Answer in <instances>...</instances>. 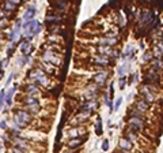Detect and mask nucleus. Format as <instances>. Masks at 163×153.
Listing matches in <instances>:
<instances>
[{
  "label": "nucleus",
  "instance_id": "1",
  "mask_svg": "<svg viewBox=\"0 0 163 153\" xmlns=\"http://www.w3.org/2000/svg\"><path fill=\"white\" fill-rule=\"evenodd\" d=\"M27 77H29L31 81H34L37 85H41V86H48V85H49V78L46 77V74H45L41 69L30 70Z\"/></svg>",
  "mask_w": 163,
  "mask_h": 153
},
{
  "label": "nucleus",
  "instance_id": "2",
  "mask_svg": "<svg viewBox=\"0 0 163 153\" xmlns=\"http://www.w3.org/2000/svg\"><path fill=\"white\" fill-rule=\"evenodd\" d=\"M31 122V116L27 111L25 109H16L15 111V118H14V124L18 126L19 129H23Z\"/></svg>",
  "mask_w": 163,
  "mask_h": 153
},
{
  "label": "nucleus",
  "instance_id": "3",
  "mask_svg": "<svg viewBox=\"0 0 163 153\" xmlns=\"http://www.w3.org/2000/svg\"><path fill=\"white\" fill-rule=\"evenodd\" d=\"M44 60L46 63H50L52 66H58L61 64V59L58 58V53H56L53 49H48L44 52Z\"/></svg>",
  "mask_w": 163,
  "mask_h": 153
},
{
  "label": "nucleus",
  "instance_id": "4",
  "mask_svg": "<svg viewBox=\"0 0 163 153\" xmlns=\"http://www.w3.org/2000/svg\"><path fill=\"white\" fill-rule=\"evenodd\" d=\"M159 81V74L156 71H153V70H148L145 72V82L147 85H152V84H158Z\"/></svg>",
  "mask_w": 163,
  "mask_h": 153
},
{
  "label": "nucleus",
  "instance_id": "5",
  "mask_svg": "<svg viewBox=\"0 0 163 153\" xmlns=\"http://www.w3.org/2000/svg\"><path fill=\"white\" fill-rule=\"evenodd\" d=\"M14 143H15L16 149L23 150V152H25L26 149H29V148H30L29 142H27L25 138H22V137H15V138H14Z\"/></svg>",
  "mask_w": 163,
  "mask_h": 153
},
{
  "label": "nucleus",
  "instance_id": "6",
  "mask_svg": "<svg viewBox=\"0 0 163 153\" xmlns=\"http://www.w3.org/2000/svg\"><path fill=\"white\" fill-rule=\"evenodd\" d=\"M106 78H107V71H105V70L93 75V81H95L98 85H103V84H105Z\"/></svg>",
  "mask_w": 163,
  "mask_h": 153
},
{
  "label": "nucleus",
  "instance_id": "7",
  "mask_svg": "<svg viewBox=\"0 0 163 153\" xmlns=\"http://www.w3.org/2000/svg\"><path fill=\"white\" fill-rule=\"evenodd\" d=\"M93 62L95 63L96 66H99V67H106V66H109V63H110V60H109L106 56H102V55H96L95 58H93Z\"/></svg>",
  "mask_w": 163,
  "mask_h": 153
},
{
  "label": "nucleus",
  "instance_id": "8",
  "mask_svg": "<svg viewBox=\"0 0 163 153\" xmlns=\"http://www.w3.org/2000/svg\"><path fill=\"white\" fill-rule=\"evenodd\" d=\"M118 44V40L115 38H110V37H105V38H102L101 41H99V45L101 47H107V48H110V47H114Z\"/></svg>",
  "mask_w": 163,
  "mask_h": 153
},
{
  "label": "nucleus",
  "instance_id": "9",
  "mask_svg": "<svg viewBox=\"0 0 163 153\" xmlns=\"http://www.w3.org/2000/svg\"><path fill=\"white\" fill-rule=\"evenodd\" d=\"M141 93H143V96H144V98H143L144 101H147V103H152V101H155V96L150 92V88H148V86L144 85L143 88H141Z\"/></svg>",
  "mask_w": 163,
  "mask_h": 153
},
{
  "label": "nucleus",
  "instance_id": "10",
  "mask_svg": "<svg viewBox=\"0 0 163 153\" xmlns=\"http://www.w3.org/2000/svg\"><path fill=\"white\" fill-rule=\"evenodd\" d=\"M25 92L29 95V97H34L39 95V90H38V86L37 85H26L25 86Z\"/></svg>",
  "mask_w": 163,
  "mask_h": 153
},
{
  "label": "nucleus",
  "instance_id": "11",
  "mask_svg": "<svg viewBox=\"0 0 163 153\" xmlns=\"http://www.w3.org/2000/svg\"><path fill=\"white\" fill-rule=\"evenodd\" d=\"M35 13H37L35 7L34 6H29V7H27V10L25 11V14H23V19H25V21H31L33 18H34Z\"/></svg>",
  "mask_w": 163,
  "mask_h": 153
},
{
  "label": "nucleus",
  "instance_id": "12",
  "mask_svg": "<svg viewBox=\"0 0 163 153\" xmlns=\"http://www.w3.org/2000/svg\"><path fill=\"white\" fill-rule=\"evenodd\" d=\"M122 58L124 59H129V60H133L134 59V49L132 45H128L126 47V49L124 51V53H122Z\"/></svg>",
  "mask_w": 163,
  "mask_h": 153
},
{
  "label": "nucleus",
  "instance_id": "13",
  "mask_svg": "<svg viewBox=\"0 0 163 153\" xmlns=\"http://www.w3.org/2000/svg\"><path fill=\"white\" fill-rule=\"evenodd\" d=\"M148 107H150L148 103H147V101H144L143 98L136 103V111H137V112H145L148 109Z\"/></svg>",
  "mask_w": 163,
  "mask_h": 153
},
{
  "label": "nucleus",
  "instance_id": "14",
  "mask_svg": "<svg viewBox=\"0 0 163 153\" xmlns=\"http://www.w3.org/2000/svg\"><path fill=\"white\" fill-rule=\"evenodd\" d=\"M82 134H84V130L82 129V127L72 129V130L68 131V135H69L71 138H80V135H82Z\"/></svg>",
  "mask_w": 163,
  "mask_h": 153
},
{
  "label": "nucleus",
  "instance_id": "15",
  "mask_svg": "<svg viewBox=\"0 0 163 153\" xmlns=\"http://www.w3.org/2000/svg\"><path fill=\"white\" fill-rule=\"evenodd\" d=\"M30 49H31V44H30V41L25 40V41L20 42V52H22L23 55H29Z\"/></svg>",
  "mask_w": 163,
  "mask_h": 153
},
{
  "label": "nucleus",
  "instance_id": "16",
  "mask_svg": "<svg viewBox=\"0 0 163 153\" xmlns=\"http://www.w3.org/2000/svg\"><path fill=\"white\" fill-rule=\"evenodd\" d=\"M18 6H19V3H16V1H6L4 10H6V13H12V11L16 10Z\"/></svg>",
  "mask_w": 163,
  "mask_h": 153
},
{
  "label": "nucleus",
  "instance_id": "17",
  "mask_svg": "<svg viewBox=\"0 0 163 153\" xmlns=\"http://www.w3.org/2000/svg\"><path fill=\"white\" fill-rule=\"evenodd\" d=\"M15 90H16V89L12 88V89H10V90L7 92L6 95H4V101H6V104L8 105V107L12 104V95L15 93Z\"/></svg>",
  "mask_w": 163,
  "mask_h": 153
},
{
  "label": "nucleus",
  "instance_id": "18",
  "mask_svg": "<svg viewBox=\"0 0 163 153\" xmlns=\"http://www.w3.org/2000/svg\"><path fill=\"white\" fill-rule=\"evenodd\" d=\"M50 6L53 7V8H57V10H56L57 13L67 10V3H65V1H56V3H50Z\"/></svg>",
  "mask_w": 163,
  "mask_h": 153
},
{
  "label": "nucleus",
  "instance_id": "19",
  "mask_svg": "<svg viewBox=\"0 0 163 153\" xmlns=\"http://www.w3.org/2000/svg\"><path fill=\"white\" fill-rule=\"evenodd\" d=\"M152 56L155 59H158V60H160V58H162V42H159V45H155Z\"/></svg>",
  "mask_w": 163,
  "mask_h": 153
},
{
  "label": "nucleus",
  "instance_id": "20",
  "mask_svg": "<svg viewBox=\"0 0 163 153\" xmlns=\"http://www.w3.org/2000/svg\"><path fill=\"white\" fill-rule=\"evenodd\" d=\"M82 138H71V141L68 142V146L71 148V149H75V148H77V146H80L82 145Z\"/></svg>",
  "mask_w": 163,
  "mask_h": 153
},
{
  "label": "nucleus",
  "instance_id": "21",
  "mask_svg": "<svg viewBox=\"0 0 163 153\" xmlns=\"http://www.w3.org/2000/svg\"><path fill=\"white\" fill-rule=\"evenodd\" d=\"M120 146H121L122 150H128L129 152V149H132V142L128 141L126 138H122V140L120 141Z\"/></svg>",
  "mask_w": 163,
  "mask_h": 153
},
{
  "label": "nucleus",
  "instance_id": "22",
  "mask_svg": "<svg viewBox=\"0 0 163 153\" xmlns=\"http://www.w3.org/2000/svg\"><path fill=\"white\" fill-rule=\"evenodd\" d=\"M117 71H118V74L121 75V77H124V74H126V72L129 71V62H125L122 66H120Z\"/></svg>",
  "mask_w": 163,
  "mask_h": 153
},
{
  "label": "nucleus",
  "instance_id": "23",
  "mask_svg": "<svg viewBox=\"0 0 163 153\" xmlns=\"http://www.w3.org/2000/svg\"><path fill=\"white\" fill-rule=\"evenodd\" d=\"M151 70H153V71H160L162 70V62L160 60H158V59H155L152 62V67H151Z\"/></svg>",
  "mask_w": 163,
  "mask_h": 153
},
{
  "label": "nucleus",
  "instance_id": "24",
  "mask_svg": "<svg viewBox=\"0 0 163 153\" xmlns=\"http://www.w3.org/2000/svg\"><path fill=\"white\" fill-rule=\"evenodd\" d=\"M26 111L29 112H38L39 111V104H30V105H26Z\"/></svg>",
  "mask_w": 163,
  "mask_h": 153
},
{
  "label": "nucleus",
  "instance_id": "25",
  "mask_svg": "<svg viewBox=\"0 0 163 153\" xmlns=\"http://www.w3.org/2000/svg\"><path fill=\"white\" fill-rule=\"evenodd\" d=\"M152 59H153V56H152V52H151V51L144 52V56H143V60H144V62H151Z\"/></svg>",
  "mask_w": 163,
  "mask_h": 153
},
{
  "label": "nucleus",
  "instance_id": "26",
  "mask_svg": "<svg viewBox=\"0 0 163 153\" xmlns=\"http://www.w3.org/2000/svg\"><path fill=\"white\" fill-rule=\"evenodd\" d=\"M95 130H96V134H98V135L102 134V122H101V118H99V116H98V122H96Z\"/></svg>",
  "mask_w": 163,
  "mask_h": 153
},
{
  "label": "nucleus",
  "instance_id": "27",
  "mask_svg": "<svg viewBox=\"0 0 163 153\" xmlns=\"http://www.w3.org/2000/svg\"><path fill=\"white\" fill-rule=\"evenodd\" d=\"M38 100L34 97H26L25 98V105H30V104H37Z\"/></svg>",
  "mask_w": 163,
  "mask_h": 153
},
{
  "label": "nucleus",
  "instance_id": "28",
  "mask_svg": "<svg viewBox=\"0 0 163 153\" xmlns=\"http://www.w3.org/2000/svg\"><path fill=\"white\" fill-rule=\"evenodd\" d=\"M126 137H128L126 140L131 141V142H132V141H136V140H137V135L134 134V131H128V133H126Z\"/></svg>",
  "mask_w": 163,
  "mask_h": 153
},
{
  "label": "nucleus",
  "instance_id": "29",
  "mask_svg": "<svg viewBox=\"0 0 163 153\" xmlns=\"http://www.w3.org/2000/svg\"><path fill=\"white\" fill-rule=\"evenodd\" d=\"M121 103H122V98L120 97V98H117L115 100V104H114V107H113V111H118V108H120V105H121Z\"/></svg>",
  "mask_w": 163,
  "mask_h": 153
},
{
  "label": "nucleus",
  "instance_id": "30",
  "mask_svg": "<svg viewBox=\"0 0 163 153\" xmlns=\"http://www.w3.org/2000/svg\"><path fill=\"white\" fill-rule=\"evenodd\" d=\"M125 85H126V77H121L120 78V89H124L125 88Z\"/></svg>",
  "mask_w": 163,
  "mask_h": 153
},
{
  "label": "nucleus",
  "instance_id": "31",
  "mask_svg": "<svg viewBox=\"0 0 163 153\" xmlns=\"http://www.w3.org/2000/svg\"><path fill=\"white\" fill-rule=\"evenodd\" d=\"M4 95H6V90L0 92V108L3 107V104H4Z\"/></svg>",
  "mask_w": 163,
  "mask_h": 153
},
{
  "label": "nucleus",
  "instance_id": "32",
  "mask_svg": "<svg viewBox=\"0 0 163 153\" xmlns=\"http://www.w3.org/2000/svg\"><path fill=\"white\" fill-rule=\"evenodd\" d=\"M7 66H8V59H3L0 62V69H6Z\"/></svg>",
  "mask_w": 163,
  "mask_h": 153
},
{
  "label": "nucleus",
  "instance_id": "33",
  "mask_svg": "<svg viewBox=\"0 0 163 153\" xmlns=\"http://www.w3.org/2000/svg\"><path fill=\"white\" fill-rule=\"evenodd\" d=\"M102 149H103V152H106V150L109 149V141L107 140H105L102 142Z\"/></svg>",
  "mask_w": 163,
  "mask_h": 153
},
{
  "label": "nucleus",
  "instance_id": "34",
  "mask_svg": "<svg viewBox=\"0 0 163 153\" xmlns=\"http://www.w3.org/2000/svg\"><path fill=\"white\" fill-rule=\"evenodd\" d=\"M7 127H8V124H7L6 120H1V122H0V129H4V130H6Z\"/></svg>",
  "mask_w": 163,
  "mask_h": 153
},
{
  "label": "nucleus",
  "instance_id": "35",
  "mask_svg": "<svg viewBox=\"0 0 163 153\" xmlns=\"http://www.w3.org/2000/svg\"><path fill=\"white\" fill-rule=\"evenodd\" d=\"M14 48H15V45H14V47H10V48L7 49V55H8V56H12V52H14Z\"/></svg>",
  "mask_w": 163,
  "mask_h": 153
},
{
  "label": "nucleus",
  "instance_id": "36",
  "mask_svg": "<svg viewBox=\"0 0 163 153\" xmlns=\"http://www.w3.org/2000/svg\"><path fill=\"white\" fill-rule=\"evenodd\" d=\"M12 78H14V72L10 75V77H8V79H7V81H6V86H8V85L11 84V81H12Z\"/></svg>",
  "mask_w": 163,
  "mask_h": 153
},
{
  "label": "nucleus",
  "instance_id": "37",
  "mask_svg": "<svg viewBox=\"0 0 163 153\" xmlns=\"http://www.w3.org/2000/svg\"><path fill=\"white\" fill-rule=\"evenodd\" d=\"M4 18H6L4 13H3V11H0V21H4Z\"/></svg>",
  "mask_w": 163,
  "mask_h": 153
},
{
  "label": "nucleus",
  "instance_id": "38",
  "mask_svg": "<svg viewBox=\"0 0 163 153\" xmlns=\"http://www.w3.org/2000/svg\"><path fill=\"white\" fill-rule=\"evenodd\" d=\"M1 37H3V36H1V33H0V40H1Z\"/></svg>",
  "mask_w": 163,
  "mask_h": 153
}]
</instances>
